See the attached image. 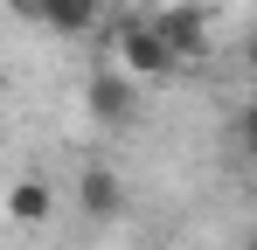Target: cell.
<instances>
[{
    "label": "cell",
    "instance_id": "2",
    "mask_svg": "<svg viewBox=\"0 0 257 250\" xmlns=\"http://www.w3.org/2000/svg\"><path fill=\"white\" fill-rule=\"evenodd\" d=\"M153 21V35L174 49V63H195V56H209V7H195V0H174L160 14H146Z\"/></svg>",
    "mask_w": 257,
    "mask_h": 250
},
{
    "label": "cell",
    "instance_id": "1",
    "mask_svg": "<svg viewBox=\"0 0 257 250\" xmlns=\"http://www.w3.org/2000/svg\"><path fill=\"white\" fill-rule=\"evenodd\" d=\"M111 70H125L132 83H167L174 70H181V63H174V49L160 35H153V21H146V14H139V21H118V28H111Z\"/></svg>",
    "mask_w": 257,
    "mask_h": 250
},
{
    "label": "cell",
    "instance_id": "3",
    "mask_svg": "<svg viewBox=\"0 0 257 250\" xmlns=\"http://www.w3.org/2000/svg\"><path fill=\"white\" fill-rule=\"evenodd\" d=\"M84 111H90L97 125H132V111H139V83H132L125 70H90Z\"/></svg>",
    "mask_w": 257,
    "mask_h": 250
},
{
    "label": "cell",
    "instance_id": "6",
    "mask_svg": "<svg viewBox=\"0 0 257 250\" xmlns=\"http://www.w3.org/2000/svg\"><path fill=\"white\" fill-rule=\"evenodd\" d=\"M7 215H14L21 229L49 222V215H56V181H49V174H21V181L7 188Z\"/></svg>",
    "mask_w": 257,
    "mask_h": 250
},
{
    "label": "cell",
    "instance_id": "7",
    "mask_svg": "<svg viewBox=\"0 0 257 250\" xmlns=\"http://www.w3.org/2000/svg\"><path fill=\"white\" fill-rule=\"evenodd\" d=\"M236 132H243V153H250V167H257V118H236Z\"/></svg>",
    "mask_w": 257,
    "mask_h": 250
},
{
    "label": "cell",
    "instance_id": "10",
    "mask_svg": "<svg viewBox=\"0 0 257 250\" xmlns=\"http://www.w3.org/2000/svg\"><path fill=\"white\" fill-rule=\"evenodd\" d=\"M236 250H257V229H250V236H243V243H236Z\"/></svg>",
    "mask_w": 257,
    "mask_h": 250
},
{
    "label": "cell",
    "instance_id": "9",
    "mask_svg": "<svg viewBox=\"0 0 257 250\" xmlns=\"http://www.w3.org/2000/svg\"><path fill=\"white\" fill-rule=\"evenodd\" d=\"M243 118H257V77H250V104H243Z\"/></svg>",
    "mask_w": 257,
    "mask_h": 250
},
{
    "label": "cell",
    "instance_id": "5",
    "mask_svg": "<svg viewBox=\"0 0 257 250\" xmlns=\"http://www.w3.org/2000/svg\"><path fill=\"white\" fill-rule=\"evenodd\" d=\"M77 208H84L90 222H111V215L125 208V188H118V174H111V167H84V174H77Z\"/></svg>",
    "mask_w": 257,
    "mask_h": 250
},
{
    "label": "cell",
    "instance_id": "4",
    "mask_svg": "<svg viewBox=\"0 0 257 250\" xmlns=\"http://www.w3.org/2000/svg\"><path fill=\"white\" fill-rule=\"evenodd\" d=\"M21 14L42 21V28H56V35H90L111 14V0H21Z\"/></svg>",
    "mask_w": 257,
    "mask_h": 250
},
{
    "label": "cell",
    "instance_id": "8",
    "mask_svg": "<svg viewBox=\"0 0 257 250\" xmlns=\"http://www.w3.org/2000/svg\"><path fill=\"white\" fill-rule=\"evenodd\" d=\"M243 63H250V77H257V28L243 35Z\"/></svg>",
    "mask_w": 257,
    "mask_h": 250
}]
</instances>
